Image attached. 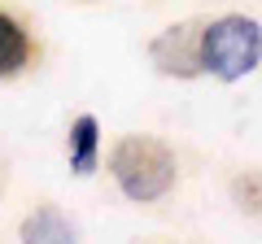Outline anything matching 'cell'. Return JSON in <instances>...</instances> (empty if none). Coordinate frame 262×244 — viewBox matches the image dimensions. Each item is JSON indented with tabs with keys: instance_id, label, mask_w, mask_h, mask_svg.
<instances>
[{
	"instance_id": "1",
	"label": "cell",
	"mask_w": 262,
	"mask_h": 244,
	"mask_svg": "<svg viewBox=\"0 0 262 244\" xmlns=\"http://www.w3.org/2000/svg\"><path fill=\"white\" fill-rule=\"evenodd\" d=\"M110 175L122 188V197L140 201V205H153V201H162L175 188L179 161L153 135H122L114 144V153H110Z\"/></svg>"
},
{
	"instance_id": "2",
	"label": "cell",
	"mask_w": 262,
	"mask_h": 244,
	"mask_svg": "<svg viewBox=\"0 0 262 244\" xmlns=\"http://www.w3.org/2000/svg\"><path fill=\"white\" fill-rule=\"evenodd\" d=\"M262 57V27L245 13H223V18L201 27V70H210L223 83L245 79Z\"/></svg>"
},
{
	"instance_id": "3",
	"label": "cell",
	"mask_w": 262,
	"mask_h": 244,
	"mask_svg": "<svg viewBox=\"0 0 262 244\" xmlns=\"http://www.w3.org/2000/svg\"><path fill=\"white\" fill-rule=\"evenodd\" d=\"M201 27H206V22H175V27H166L149 44L153 66H158L162 75H175V79L201 75Z\"/></svg>"
},
{
	"instance_id": "4",
	"label": "cell",
	"mask_w": 262,
	"mask_h": 244,
	"mask_svg": "<svg viewBox=\"0 0 262 244\" xmlns=\"http://www.w3.org/2000/svg\"><path fill=\"white\" fill-rule=\"evenodd\" d=\"M31 57H35V39H31L27 22L18 13L0 9V79H13L31 66Z\"/></svg>"
},
{
	"instance_id": "5",
	"label": "cell",
	"mask_w": 262,
	"mask_h": 244,
	"mask_svg": "<svg viewBox=\"0 0 262 244\" xmlns=\"http://www.w3.org/2000/svg\"><path fill=\"white\" fill-rule=\"evenodd\" d=\"M101 161V122L92 113H79L70 127V170L75 175H92Z\"/></svg>"
},
{
	"instance_id": "6",
	"label": "cell",
	"mask_w": 262,
	"mask_h": 244,
	"mask_svg": "<svg viewBox=\"0 0 262 244\" xmlns=\"http://www.w3.org/2000/svg\"><path fill=\"white\" fill-rule=\"evenodd\" d=\"M22 240H75V227L66 223L53 205H44L22 223Z\"/></svg>"
},
{
	"instance_id": "7",
	"label": "cell",
	"mask_w": 262,
	"mask_h": 244,
	"mask_svg": "<svg viewBox=\"0 0 262 244\" xmlns=\"http://www.w3.org/2000/svg\"><path fill=\"white\" fill-rule=\"evenodd\" d=\"M232 201L245 209V214L262 218V170H241V175L232 179Z\"/></svg>"
}]
</instances>
